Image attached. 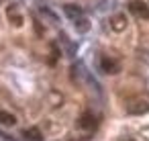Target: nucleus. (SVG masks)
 <instances>
[{
	"label": "nucleus",
	"instance_id": "1",
	"mask_svg": "<svg viewBox=\"0 0 149 141\" xmlns=\"http://www.w3.org/2000/svg\"><path fill=\"white\" fill-rule=\"evenodd\" d=\"M129 10L141 19H149V6L143 2V0H131L129 2Z\"/></svg>",
	"mask_w": 149,
	"mask_h": 141
},
{
	"label": "nucleus",
	"instance_id": "6",
	"mask_svg": "<svg viewBox=\"0 0 149 141\" xmlns=\"http://www.w3.org/2000/svg\"><path fill=\"white\" fill-rule=\"evenodd\" d=\"M17 123V117L6 112V110H0V125H6V127H13Z\"/></svg>",
	"mask_w": 149,
	"mask_h": 141
},
{
	"label": "nucleus",
	"instance_id": "2",
	"mask_svg": "<svg viewBox=\"0 0 149 141\" xmlns=\"http://www.w3.org/2000/svg\"><path fill=\"white\" fill-rule=\"evenodd\" d=\"M100 70H102L104 74H116V72H118V66H116V61H112L110 57H102V59H100Z\"/></svg>",
	"mask_w": 149,
	"mask_h": 141
},
{
	"label": "nucleus",
	"instance_id": "3",
	"mask_svg": "<svg viewBox=\"0 0 149 141\" xmlns=\"http://www.w3.org/2000/svg\"><path fill=\"white\" fill-rule=\"evenodd\" d=\"M63 13H65L72 21L82 19V8H80V6H76V4H65V6H63Z\"/></svg>",
	"mask_w": 149,
	"mask_h": 141
},
{
	"label": "nucleus",
	"instance_id": "4",
	"mask_svg": "<svg viewBox=\"0 0 149 141\" xmlns=\"http://www.w3.org/2000/svg\"><path fill=\"white\" fill-rule=\"evenodd\" d=\"M29 141H41L43 139V133L37 129V127H31V129H25V133H23Z\"/></svg>",
	"mask_w": 149,
	"mask_h": 141
},
{
	"label": "nucleus",
	"instance_id": "5",
	"mask_svg": "<svg viewBox=\"0 0 149 141\" xmlns=\"http://www.w3.org/2000/svg\"><path fill=\"white\" fill-rule=\"evenodd\" d=\"M82 129H92L94 125H96V121H94V117L90 114V112H86V114H82L80 117V123H78Z\"/></svg>",
	"mask_w": 149,
	"mask_h": 141
},
{
	"label": "nucleus",
	"instance_id": "8",
	"mask_svg": "<svg viewBox=\"0 0 149 141\" xmlns=\"http://www.w3.org/2000/svg\"><path fill=\"white\" fill-rule=\"evenodd\" d=\"M76 27H78V31H88V21L86 19H78L76 21Z\"/></svg>",
	"mask_w": 149,
	"mask_h": 141
},
{
	"label": "nucleus",
	"instance_id": "7",
	"mask_svg": "<svg viewBox=\"0 0 149 141\" xmlns=\"http://www.w3.org/2000/svg\"><path fill=\"white\" fill-rule=\"evenodd\" d=\"M110 23H112V29H114V31H123V29L127 27V19H125V15H116Z\"/></svg>",
	"mask_w": 149,
	"mask_h": 141
}]
</instances>
